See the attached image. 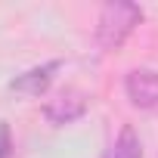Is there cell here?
I'll return each mask as SVG.
<instances>
[{
  "label": "cell",
  "instance_id": "7a4b0ae2",
  "mask_svg": "<svg viewBox=\"0 0 158 158\" xmlns=\"http://www.w3.org/2000/svg\"><path fill=\"white\" fill-rule=\"evenodd\" d=\"M87 93H81V90H74V87H65V90H59L53 99H47V106H44V118L50 121V124H56V127H62V124H71V121H77V118H84L87 115Z\"/></svg>",
  "mask_w": 158,
  "mask_h": 158
},
{
  "label": "cell",
  "instance_id": "8992f818",
  "mask_svg": "<svg viewBox=\"0 0 158 158\" xmlns=\"http://www.w3.org/2000/svg\"><path fill=\"white\" fill-rule=\"evenodd\" d=\"M13 152V136H10V124L0 121V158H10Z\"/></svg>",
  "mask_w": 158,
  "mask_h": 158
},
{
  "label": "cell",
  "instance_id": "6da1fadb",
  "mask_svg": "<svg viewBox=\"0 0 158 158\" xmlns=\"http://www.w3.org/2000/svg\"><path fill=\"white\" fill-rule=\"evenodd\" d=\"M143 22V10L136 3H127V0H115V3H106L99 10V19H96V44L109 53V50H118L133 31L136 25Z\"/></svg>",
  "mask_w": 158,
  "mask_h": 158
},
{
  "label": "cell",
  "instance_id": "5b68a950",
  "mask_svg": "<svg viewBox=\"0 0 158 158\" xmlns=\"http://www.w3.org/2000/svg\"><path fill=\"white\" fill-rule=\"evenodd\" d=\"M106 158H143V146H139V136L133 127H121L115 146L106 152Z\"/></svg>",
  "mask_w": 158,
  "mask_h": 158
},
{
  "label": "cell",
  "instance_id": "277c9868",
  "mask_svg": "<svg viewBox=\"0 0 158 158\" xmlns=\"http://www.w3.org/2000/svg\"><path fill=\"white\" fill-rule=\"evenodd\" d=\"M59 68H62V59H50L44 65H34V68H28V71H22V74L13 77L10 90L13 93H22V96H40L53 84V77H56Z\"/></svg>",
  "mask_w": 158,
  "mask_h": 158
},
{
  "label": "cell",
  "instance_id": "3957f363",
  "mask_svg": "<svg viewBox=\"0 0 158 158\" xmlns=\"http://www.w3.org/2000/svg\"><path fill=\"white\" fill-rule=\"evenodd\" d=\"M124 90H127V99L136 109L158 115V71H152V68H133V71H127Z\"/></svg>",
  "mask_w": 158,
  "mask_h": 158
}]
</instances>
